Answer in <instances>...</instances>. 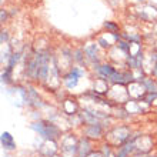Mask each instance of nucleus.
Returning <instances> with one entry per match:
<instances>
[{"label":"nucleus","instance_id":"20e7f679","mask_svg":"<svg viewBox=\"0 0 157 157\" xmlns=\"http://www.w3.org/2000/svg\"><path fill=\"white\" fill-rule=\"evenodd\" d=\"M153 147V140H151V137L149 136H143V137H136L134 139V151L137 153H147L150 151Z\"/></svg>","mask_w":157,"mask_h":157},{"label":"nucleus","instance_id":"423d86ee","mask_svg":"<svg viewBox=\"0 0 157 157\" xmlns=\"http://www.w3.org/2000/svg\"><path fill=\"white\" fill-rule=\"evenodd\" d=\"M56 151H57V144L54 140H49L46 139L43 143L39 147V153L43 157H54L56 156Z\"/></svg>","mask_w":157,"mask_h":157},{"label":"nucleus","instance_id":"ddd939ff","mask_svg":"<svg viewBox=\"0 0 157 157\" xmlns=\"http://www.w3.org/2000/svg\"><path fill=\"white\" fill-rule=\"evenodd\" d=\"M144 86L147 87V91H150V93H157V84L154 82H151L150 78L144 80Z\"/></svg>","mask_w":157,"mask_h":157},{"label":"nucleus","instance_id":"0eeeda50","mask_svg":"<svg viewBox=\"0 0 157 157\" xmlns=\"http://www.w3.org/2000/svg\"><path fill=\"white\" fill-rule=\"evenodd\" d=\"M83 71L80 70V69H77V67H75L73 70L69 73V75L64 76V83H66V86L69 87V89H73V87L77 86V83H78V77L82 76Z\"/></svg>","mask_w":157,"mask_h":157},{"label":"nucleus","instance_id":"9b49d317","mask_svg":"<svg viewBox=\"0 0 157 157\" xmlns=\"http://www.w3.org/2000/svg\"><path fill=\"white\" fill-rule=\"evenodd\" d=\"M94 91H97V93H106V91H109L107 82H106L104 78L97 80V82H96V84H94Z\"/></svg>","mask_w":157,"mask_h":157},{"label":"nucleus","instance_id":"a211bd4d","mask_svg":"<svg viewBox=\"0 0 157 157\" xmlns=\"http://www.w3.org/2000/svg\"><path fill=\"white\" fill-rule=\"evenodd\" d=\"M149 157H153V156H149ZM154 157H156V156H154Z\"/></svg>","mask_w":157,"mask_h":157},{"label":"nucleus","instance_id":"6e6552de","mask_svg":"<svg viewBox=\"0 0 157 157\" xmlns=\"http://www.w3.org/2000/svg\"><path fill=\"white\" fill-rule=\"evenodd\" d=\"M2 146L4 150H14L16 149V143L14 139L9 132H3L2 133Z\"/></svg>","mask_w":157,"mask_h":157},{"label":"nucleus","instance_id":"f257e3e1","mask_svg":"<svg viewBox=\"0 0 157 157\" xmlns=\"http://www.w3.org/2000/svg\"><path fill=\"white\" fill-rule=\"evenodd\" d=\"M78 141L75 134H66L60 141V156L62 157H77Z\"/></svg>","mask_w":157,"mask_h":157},{"label":"nucleus","instance_id":"4468645a","mask_svg":"<svg viewBox=\"0 0 157 157\" xmlns=\"http://www.w3.org/2000/svg\"><path fill=\"white\" fill-rule=\"evenodd\" d=\"M104 26H106V29L110 30V33L116 34V32H117V26L116 25H113V23H106Z\"/></svg>","mask_w":157,"mask_h":157},{"label":"nucleus","instance_id":"7ed1b4c3","mask_svg":"<svg viewBox=\"0 0 157 157\" xmlns=\"http://www.w3.org/2000/svg\"><path fill=\"white\" fill-rule=\"evenodd\" d=\"M107 140L113 146H124L130 140V130L127 127H116L109 133Z\"/></svg>","mask_w":157,"mask_h":157},{"label":"nucleus","instance_id":"9d476101","mask_svg":"<svg viewBox=\"0 0 157 157\" xmlns=\"http://www.w3.org/2000/svg\"><path fill=\"white\" fill-rule=\"evenodd\" d=\"M63 110H64V113H67V114H76V112H77V104L75 103V100L67 99V100H64V103H63Z\"/></svg>","mask_w":157,"mask_h":157},{"label":"nucleus","instance_id":"f8f14e48","mask_svg":"<svg viewBox=\"0 0 157 157\" xmlns=\"http://www.w3.org/2000/svg\"><path fill=\"white\" fill-rule=\"evenodd\" d=\"M84 53L87 54V57L89 59H93V60H94L96 56H97V46L93 44V43L89 44V46H86V47H84Z\"/></svg>","mask_w":157,"mask_h":157},{"label":"nucleus","instance_id":"dca6fc26","mask_svg":"<svg viewBox=\"0 0 157 157\" xmlns=\"http://www.w3.org/2000/svg\"><path fill=\"white\" fill-rule=\"evenodd\" d=\"M4 19H6V12L2 10V21H4Z\"/></svg>","mask_w":157,"mask_h":157},{"label":"nucleus","instance_id":"2eb2a0df","mask_svg":"<svg viewBox=\"0 0 157 157\" xmlns=\"http://www.w3.org/2000/svg\"><path fill=\"white\" fill-rule=\"evenodd\" d=\"M87 157H104V154L101 153V151H91Z\"/></svg>","mask_w":157,"mask_h":157},{"label":"nucleus","instance_id":"aec40b11","mask_svg":"<svg viewBox=\"0 0 157 157\" xmlns=\"http://www.w3.org/2000/svg\"><path fill=\"white\" fill-rule=\"evenodd\" d=\"M139 2H143V0H139Z\"/></svg>","mask_w":157,"mask_h":157},{"label":"nucleus","instance_id":"f03ea898","mask_svg":"<svg viewBox=\"0 0 157 157\" xmlns=\"http://www.w3.org/2000/svg\"><path fill=\"white\" fill-rule=\"evenodd\" d=\"M32 128L36 130L41 137L49 139V140H56V139L60 136L59 127H56V126L52 123H47V121H37V123H33L32 124Z\"/></svg>","mask_w":157,"mask_h":157},{"label":"nucleus","instance_id":"6ab92c4d","mask_svg":"<svg viewBox=\"0 0 157 157\" xmlns=\"http://www.w3.org/2000/svg\"><path fill=\"white\" fill-rule=\"evenodd\" d=\"M54 157H59V156H54ZM60 157H62V156H60Z\"/></svg>","mask_w":157,"mask_h":157},{"label":"nucleus","instance_id":"39448f33","mask_svg":"<svg viewBox=\"0 0 157 157\" xmlns=\"http://www.w3.org/2000/svg\"><path fill=\"white\" fill-rule=\"evenodd\" d=\"M127 90H128V96L130 97H133V99H141L146 94L147 87L144 86V83L141 84V82H132L127 86Z\"/></svg>","mask_w":157,"mask_h":157},{"label":"nucleus","instance_id":"f3484780","mask_svg":"<svg viewBox=\"0 0 157 157\" xmlns=\"http://www.w3.org/2000/svg\"><path fill=\"white\" fill-rule=\"evenodd\" d=\"M153 75H154V76H157V64L153 67Z\"/></svg>","mask_w":157,"mask_h":157},{"label":"nucleus","instance_id":"1a4fd4ad","mask_svg":"<svg viewBox=\"0 0 157 157\" xmlns=\"http://www.w3.org/2000/svg\"><path fill=\"white\" fill-rule=\"evenodd\" d=\"M103 134V127L100 124H89V127L86 128V136L91 137V139H99Z\"/></svg>","mask_w":157,"mask_h":157},{"label":"nucleus","instance_id":"412c9836","mask_svg":"<svg viewBox=\"0 0 157 157\" xmlns=\"http://www.w3.org/2000/svg\"><path fill=\"white\" fill-rule=\"evenodd\" d=\"M4 157H9V156H4Z\"/></svg>","mask_w":157,"mask_h":157}]
</instances>
